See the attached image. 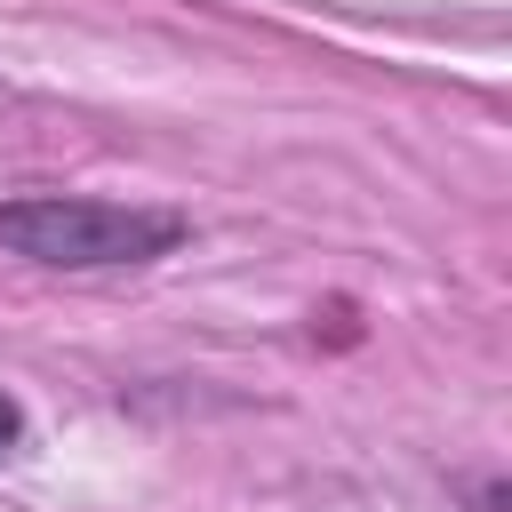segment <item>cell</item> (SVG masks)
<instances>
[{"instance_id": "1", "label": "cell", "mask_w": 512, "mask_h": 512, "mask_svg": "<svg viewBox=\"0 0 512 512\" xmlns=\"http://www.w3.org/2000/svg\"><path fill=\"white\" fill-rule=\"evenodd\" d=\"M184 240L176 208H128V200H88V192H24L0 200V248L56 264V272H120L152 264Z\"/></svg>"}, {"instance_id": "2", "label": "cell", "mask_w": 512, "mask_h": 512, "mask_svg": "<svg viewBox=\"0 0 512 512\" xmlns=\"http://www.w3.org/2000/svg\"><path fill=\"white\" fill-rule=\"evenodd\" d=\"M16 440H24V408H16L8 392H0V464L16 456Z\"/></svg>"}]
</instances>
